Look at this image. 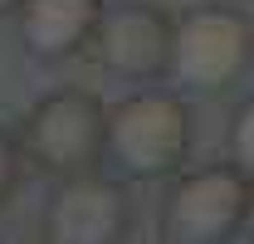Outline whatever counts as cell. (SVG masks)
<instances>
[{"label":"cell","mask_w":254,"mask_h":244,"mask_svg":"<svg viewBox=\"0 0 254 244\" xmlns=\"http://www.w3.org/2000/svg\"><path fill=\"white\" fill-rule=\"evenodd\" d=\"M132 230V200L127 185L113 176L73 171L49 200V240L59 244H118Z\"/></svg>","instance_id":"5"},{"label":"cell","mask_w":254,"mask_h":244,"mask_svg":"<svg viewBox=\"0 0 254 244\" xmlns=\"http://www.w3.org/2000/svg\"><path fill=\"white\" fill-rule=\"evenodd\" d=\"M20 142H25V152L44 171L73 176V171L98 166V156L108 147V118H103L93 93L59 88V93H49V98L34 103V113L25 118Z\"/></svg>","instance_id":"4"},{"label":"cell","mask_w":254,"mask_h":244,"mask_svg":"<svg viewBox=\"0 0 254 244\" xmlns=\"http://www.w3.org/2000/svg\"><path fill=\"white\" fill-rule=\"evenodd\" d=\"M93 39H98V59H103L108 73L142 83V78H157V73L171 68L176 25L161 15L157 5L132 0V5H118V10H108V15L98 20Z\"/></svg>","instance_id":"6"},{"label":"cell","mask_w":254,"mask_h":244,"mask_svg":"<svg viewBox=\"0 0 254 244\" xmlns=\"http://www.w3.org/2000/svg\"><path fill=\"white\" fill-rule=\"evenodd\" d=\"M103 0H20V39L39 59H64L98 34Z\"/></svg>","instance_id":"7"},{"label":"cell","mask_w":254,"mask_h":244,"mask_svg":"<svg viewBox=\"0 0 254 244\" xmlns=\"http://www.w3.org/2000/svg\"><path fill=\"white\" fill-rule=\"evenodd\" d=\"M108 152L132 181L171 176L190 152V113L171 93H137L108 118Z\"/></svg>","instance_id":"3"},{"label":"cell","mask_w":254,"mask_h":244,"mask_svg":"<svg viewBox=\"0 0 254 244\" xmlns=\"http://www.w3.org/2000/svg\"><path fill=\"white\" fill-rule=\"evenodd\" d=\"M230 161L254 176V93L235 108V118H230Z\"/></svg>","instance_id":"8"},{"label":"cell","mask_w":254,"mask_h":244,"mask_svg":"<svg viewBox=\"0 0 254 244\" xmlns=\"http://www.w3.org/2000/svg\"><path fill=\"white\" fill-rule=\"evenodd\" d=\"M254 68V20L235 5H195L176 20L171 73L195 93H225Z\"/></svg>","instance_id":"1"},{"label":"cell","mask_w":254,"mask_h":244,"mask_svg":"<svg viewBox=\"0 0 254 244\" xmlns=\"http://www.w3.org/2000/svg\"><path fill=\"white\" fill-rule=\"evenodd\" d=\"M254 215V176L230 166H200L171 185L161 205V235L176 244H225L245 235Z\"/></svg>","instance_id":"2"},{"label":"cell","mask_w":254,"mask_h":244,"mask_svg":"<svg viewBox=\"0 0 254 244\" xmlns=\"http://www.w3.org/2000/svg\"><path fill=\"white\" fill-rule=\"evenodd\" d=\"M15 5H20V0H0V15H5V10H15Z\"/></svg>","instance_id":"10"},{"label":"cell","mask_w":254,"mask_h":244,"mask_svg":"<svg viewBox=\"0 0 254 244\" xmlns=\"http://www.w3.org/2000/svg\"><path fill=\"white\" fill-rule=\"evenodd\" d=\"M15 181H20V142L10 132H0V200L15 190Z\"/></svg>","instance_id":"9"}]
</instances>
